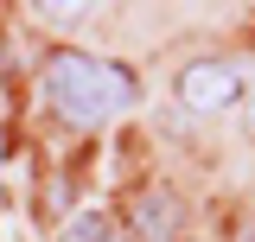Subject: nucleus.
<instances>
[{"mask_svg": "<svg viewBox=\"0 0 255 242\" xmlns=\"http://www.w3.org/2000/svg\"><path fill=\"white\" fill-rule=\"evenodd\" d=\"M243 90H249V77H243V64H230V58H198V64H185L172 77V96L185 102L191 115H223V109L243 102Z\"/></svg>", "mask_w": 255, "mask_h": 242, "instance_id": "2", "label": "nucleus"}, {"mask_svg": "<svg viewBox=\"0 0 255 242\" xmlns=\"http://www.w3.org/2000/svg\"><path fill=\"white\" fill-rule=\"evenodd\" d=\"M134 230H140V242H172V230H179V204H172L166 191H147V198L134 204Z\"/></svg>", "mask_w": 255, "mask_h": 242, "instance_id": "3", "label": "nucleus"}, {"mask_svg": "<svg viewBox=\"0 0 255 242\" xmlns=\"http://www.w3.org/2000/svg\"><path fill=\"white\" fill-rule=\"evenodd\" d=\"M249 121H255V109H249Z\"/></svg>", "mask_w": 255, "mask_h": 242, "instance_id": "5", "label": "nucleus"}, {"mask_svg": "<svg viewBox=\"0 0 255 242\" xmlns=\"http://www.w3.org/2000/svg\"><path fill=\"white\" fill-rule=\"evenodd\" d=\"M70 242H109V223H102V217H77V223H70Z\"/></svg>", "mask_w": 255, "mask_h": 242, "instance_id": "4", "label": "nucleus"}, {"mask_svg": "<svg viewBox=\"0 0 255 242\" xmlns=\"http://www.w3.org/2000/svg\"><path fill=\"white\" fill-rule=\"evenodd\" d=\"M45 102L64 127H102L140 102L134 70L96 51H51L45 58Z\"/></svg>", "mask_w": 255, "mask_h": 242, "instance_id": "1", "label": "nucleus"}]
</instances>
